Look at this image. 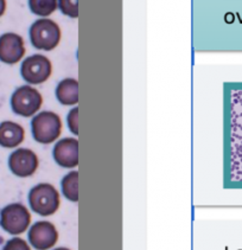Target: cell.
<instances>
[{
	"label": "cell",
	"mask_w": 242,
	"mask_h": 250,
	"mask_svg": "<svg viewBox=\"0 0 242 250\" xmlns=\"http://www.w3.org/2000/svg\"><path fill=\"white\" fill-rule=\"evenodd\" d=\"M25 139V130L19 124L13 121H4L0 124V146L15 148Z\"/></svg>",
	"instance_id": "cell-11"
},
{
	"label": "cell",
	"mask_w": 242,
	"mask_h": 250,
	"mask_svg": "<svg viewBox=\"0 0 242 250\" xmlns=\"http://www.w3.org/2000/svg\"><path fill=\"white\" fill-rule=\"evenodd\" d=\"M2 250H31L27 242L21 237H13L12 240L7 241Z\"/></svg>",
	"instance_id": "cell-16"
},
{
	"label": "cell",
	"mask_w": 242,
	"mask_h": 250,
	"mask_svg": "<svg viewBox=\"0 0 242 250\" xmlns=\"http://www.w3.org/2000/svg\"><path fill=\"white\" fill-rule=\"evenodd\" d=\"M62 192L68 201L79 202V172L70 171L62 179Z\"/></svg>",
	"instance_id": "cell-13"
},
{
	"label": "cell",
	"mask_w": 242,
	"mask_h": 250,
	"mask_svg": "<svg viewBox=\"0 0 242 250\" xmlns=\"http://www.w3.org/2000/svg\"><path fill=\"white\" fill-rule=\"evenodd\" d=\"M66 122H68L69 129L71 130V133H74L75 135L79 134V108L75 107L69 112Z\"/></svg>",
	"instance_id": "cell-17"
},
{
	"label": "cell",
	"mask_w": 242,
	"mask_h": 250,
	"mask_svg": "<svg viewBox=\"0 0 242 250\" xmlns=\"http://www.w3.org/2000/svg\"><path fill=\"white\" fill-rule=\"evenodd\" d=\"M54 250H70L69 248H66V247H60V248H56Z\"/></svg>",
	"instance_id": "cell-19"
},
{
	"label": "cell",
	"mask_w": 242,
	"mask_h": 250,
	"mask_svg": "<svg viewBox=\"0 0 242 250\" xmlns=\"http://www.w3.org/2000/svg\"><path fill=\"white\" fill-rule=\"evenodd\" d=\"M61 29L52 19H38L30 29V40L32 45L38 50L50 51L60 44Z\"/></svg>",
	"instance_id": "cell-3"
},
{
	"label": "cell",
	"mask_w": 242,
	"mask_h": 250,
	"mask_svg": "<svg viewBox=\"0 0 242 250\" xmlns=\"http://www.w3.org/2000/svg\"><path fill=\"white\" fill-rule=\"evenodd\" d=\"M6 10V0H0V17L5 13Z\"/></svg>",
	"instance_id": "cell-18"
},
{
	"label": "cell",
	"mask_w": 242,
	"mask_h": 250,
	"mask_svg": "<svg viewBox=\"0 0 242 250\" xmlns=\"http://www.w3.org/2000/svg\"><path fill=\"white\" fill-rule=\"evenodd\" d=\"M31 223V213L19 203L7 205L0 212V226L11 235H21Z\"/></svg>",
	"instance_id": "cell-4"
},
{
	"label": "cell",
	"mask_w": 242,
	"mask_h": 250,
	"mask_svg": "<svg viewBox=\"0 0 242 250\" xmlns=\"http://www.w3.org/2000/svg\"><path fill=\"white\" fill-rule=\"evenodd\" d=\"M29 6L35 15L48 17L56 11L58 0H29Z\"/></svg>",
	"instance_id": "cell-14"
},
{
	"label": "cell",
	"mask_w": 242,
	"mask_h": 250,
	"mask_svg": "<svg viewBox=\"0 0 242 250\" xmlns=\"http://www.w3.org/2000/svg\"><path fill=\"white\" fill-rule=\"evenodd\" d=\"M38 165V157L29 148H18L12 152L8 158V167L17 177L26 178L36 173Z\"/></svg>",
	"instance_id": "cell-7"
},
{
	"label": "cell",
	"mask_w": 242,
	"mask_h": 250,
	"mask_svg": "<svg viewBox=\"0 0 242 250\" xmlns=\"http://www.w3.org/2000/svg\"><path fill=\"white\" fill-rule=\"evenodd\" d=\"M63 15L70 18H79V0H58Z\"/></svg>",
	"instance_id": "cell-15"
},
{
	"label": "cell",
	"mask_w": 242,
	"mask_h": 250,
	"mask_svg": "<svg viewBox=\"0 0 242 250\" xmlns=\"http://www.w3.org/2000/svg\"><path fill=\"white\" fill-rule=\"evenodd\" d=\"M43 104V97L36 88L31 85H22L11 97L13 112L18 115L29 118L35 115Z\"/></svg>",
	"instance_id": "cell-5"
},
{
	"label": "cell",
	"mask_w": 242,
	"mask_h": 250,
	"mask_svg": "<svg viewBox=\"0 0 242 250\" xmlns=\"http://www.w3.org/2000/svg\"><path fill=\"white\" fill-rule=\"evenodd\" d=\"M29 204L37 215L46 216L54 215L61 204L60 193L55 186L48 183L33 186L29 193Z\"/></svg>",
	"instance_id": "cell-1"
},
{
	"label": "cell",
	"mask_w": 242,
	"mask_h": 250,
	"mask_svg": "<svg viewBox=\"0 0 242 250\" xmlns=\"http://www.w3.org/2000/svg\"><path fill=\"white\" fill-rule=\"evenodd\" d=\"M25 55L24 40L19 35L8 32L0 37V61L6 64H16Z\"/></svg>",
	"instance_id": "cell-9"
},
{
	"label": "cell",
	"mask_w": 242,
	"mask_h": 250,
	"mask_svg": "<svg viewBox=\"0 0 242 250\" xmlns=\"http://www.w3.org/2000/svg\"><path fill=\"white\" fill-rule=\"evenodd\" d=\"M27 237L30 244L35 249L48 250L57 243L58 231L51 222L40 221L30 228Z\"/></svg>",
	"instance_id": "cell-8"
},
{
	"label": "cell",
	"mask_w": 242,
	"mask_h": 250,
	"mask_svg": "<svg viewBox=\"0 0 242 250\" xmlns=\"http://www.w3.org/2000/svg\"><path fill=\"white\" fill-rule=\"evenodd\" d=\"M56 97L63 105H74L79 104V82L77 80H62L56 88Z\"/></svg>",
	"instance_id": "cell-12"
},
{
	"label": "cell",
	"mask_w": 242,
	"mask_h": 250,
	"mask_svg": "<svg viewBox=\"0 0 242 250\" xmlns=\"http://www.w3.org/2000/svg\"><path fill=\"white\" fill-rule=\"evenodd\" d=\"M32 135L37 143L49 145L55 143L62 133V120L56 113L45 112L38 113L31 122Z\"/></svg>",
	"instance_id": "cell-2"
},
{
	"label": "cell",
	"mask_w": 242,
	"mask_h": 250,
	"mask_svg": "<svg viewBox=\"0 0 242 250\" xmlns=\"http://www.w3.org/2000/svg\"><path fill=\"white\" fill-rule=\"evenodd\" d=\"M21 73L23 79L30 84H42L51 76L52 64L49 58L43 55H32L24 60Z\"/></svg>",
	"instance_id": "cell-6"
},
{
	"label": "cell",
	"mask_w": 242,
	"mask_h": 250,
	"mask_svg": "<svg viewBox=\"0 0 242 250\" xmlns=\"http://www.w3.org/2000/svg\"><path fill=\"white\" fill-rule=\"evenodd\" d=\"M54 159L65 168H74L79 165V140L65 138L57 141L54 147Z\"/></svg>",
	"instance_id": "cell-10"
}]
</instances>
